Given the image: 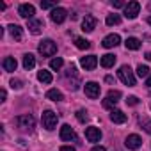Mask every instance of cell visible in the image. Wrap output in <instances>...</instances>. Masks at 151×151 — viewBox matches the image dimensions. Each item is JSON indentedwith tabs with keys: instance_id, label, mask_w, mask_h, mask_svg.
<instances>
[{
	"instance_id": "6da1fadb",
	"label": "cell",
	"mask_w": 151,
	"mask_h": 151,
	"mask_svg": "<svg viewBox=\"0 0 151 151\" xmlns=\"http://www.w3.org/2000/svg\"><path fill=\"white\" fill-rule=\"evenodd\" d=\"M117 75H119L121 82H123L124 86H128V87H133L135 82H137V80H135V75H133V71H132L130 66H121L119 71H117Z\"/></svg>"
},
{
	"instance_id": "7a4b0ae2",
	"label": "cell",
	"mask_w": 151,
	"mask_h": 151,
	"mask_svg": "<svg viewBox=\"0 0 151 151\" xmlns=\"http://www.w3.org/2000/svg\"><path fill=\"white\" fill-rule=\"evenodd\" d=\"M57 121H59V117H57V114H55V112H52V110H45V112H43V116H41L43 128H46V130H55Z\"/></svg>"
},
{
	"instance_id": "3957f363",
	"label": "cell",
	"mask_w": 151,
	"mask_h": 151,
	"mask_svg": "<svg viewBox=\"0 0 151 151\" xmlns=\"http://www.w3.org/2000/svg\"><path fill=\"white\" fill-rule=\"evenodd\" d=\"M39 53L43 55V57H52V55H55L57 53V45L52 41V39H45V41H41L39 43Z\"/></svg>"
},
{
	"instance_id": "277c9868",
	"label": "cell",
	"mask_w": 151,
	"mask_h": 151,
	"mask_svg": "<svg viewBox=\"0 0 151 151\" xmlns=\"http://www.w3.org/2000/svg\"><path fill=\"white\" fill-rule=\"evenodd\" d=\"M16 123H18V128H22L23 132H32L34 126H36V119H34L30 114H23V116H20V117L16 119Z\"/></svg>"
},
{
	"instance_id": "5b68a950",
	"label": "cell",
	"mask_w": 151,
	"mask_h": 151,
	"mask_svg": "<svg viewBox=\"0 0 151 151\" xmlns=\"http://www.w3.org/2000/svg\"><path fill=\"white\" fill-rule=\"evenodd\" d=\"M139 11H140V4H139V2H135V0H132V2H128V4L124 6V16H126L128 20L137 18Z\"/></svg>"
},
{
	"instance_id": "8992f818",
	"label": "cell",
	"mask_w": 151,
	"mask_h": 151,
	"mask_svg": "<svg viewBox=\"0 0 151 151\" xmlns=\"http://www.w3.org/2000/svg\"><path fill=\"white\" fill-rule=\"evenodd\" d=\"M124 146L128 147V149H139L140 146H142V139L137 135V133H132V135H128L126 139H124Z\"/></svg>"
},
{
	"instance_id": "52a82bcc",
	"label": "cell",
	"mask_w": 151,
	"mask_h": 151,
	"mask_svg": "<svg viewBox=\"0 0 151 151\" xmlns=\"http://www.w3.org/2000/svg\"><path fill=\"white\" fill-rule=\"evenodd\" d=\"M18 14L22 18H27V20H32V16L36 14V7L32 4H22L18 7Z\"/></svg>"
},
{
	"instance_id": "ba28073f",
	"label": "cell",
	"mask_w": 151,
	"mask_h": 151,
	"mask_svg": "<svg viewBox=\"0 0 151 151\" xmlns=\"http://www.w3.org/2000/svg\"><path fill=\"white\" fill-rule=\"evenodd\" d=\"M86 139H87L89 142H100V140H101V130L96 128V126L86 128Z\"/></svg>"
},
{
	"instance_id": "9c48e42d",
	"label": "cell",
	"mask_w": 151,
	"mask_h": 151,
	"mask_svg": "<svg viewBox=\"0 0 151 151\" xmlns=\"http://www.w3.org/2000/svg\"><path fill=\"white\" fill-rule=\"evenodd\" d=\"M66 16H68V11H66L64 7H55V9L50 13V18H52L53 23H62V22L66 20Z\"/></svg>"
},
{
	"instance_id": "30bf717a",
	"label": "cell",
	"mask_w": 151,
	"mask_h": 151,
	"mask_svg": "<svg viewBox=\"0 0 151 151\" xmlns=\"http://www.w3.org/2000/svg\"><path fill=\"white\" fill-rule=\"evenodd\" d=\"M84 91H86V94L89 96V98H98L100 96V91H101V87H100V84H96V82H87L86 84V87H84Z\"/></svg>"
},
{
	"instance_id": "8fae6325",
	"label": "cell",
	"mask_w": 151,
	"mask_h": 151,
	"mask_svg": "<svg viewBox=\"0 0 151 151\" xmlns=\"http://www.w3.org/2000/svg\"><path fill=\"white\" fill-rule=\"evenodd\" d=\"M119 98H121V93H119V91H109L107 98L103 100V107H105V109H110V107H114V105L119 101Z\"/></svg>"
},
{
	"instance_id": "7c38bea8",
	"label": "cell",
	"mask_w": 151,
	"mask_h": 151,
	"mask_svg": "<svg viewBox=\"0 0 151 151\" xmlns=\"http://www.w3.org/2000/svg\"><path fill=\"white\" fill-rule=\"evenodd\" d=\"M59 135H60L62 140H77V133H75V130H73L69 124H62Z\"/></svg>"
},
{
	"instance_id": "4fadbf2b",
	"label": "cell",
	"mask_w": 151,
	"mask_h": 151,
	"mask_svg": "<svg viewBox=\"0 0 151 151\" xmlns=\"http://www.w3.org/2000/svg\"><path fill=\"white\" fill-rule=\"evenodd\" d=\"M80 66H82L84 69H87V71L94 69V68L98 66V59H96V55H87V57H82V59H80Z\"/></svg>"
},
{
	"instance_id": "5bb4252c",
	"label": "cell",
	"mask_w": 151,
	"mask_h": 151,
	"mask_svg": "<svg viewBox=\"0 0 151 151\" xmlns=\"http://www.w3.org/2000/svg\"><path fill=\"white\" fill-rule=\"evenodd\" d=\"M96 29V18L91 14H86V18L82 20V30L84 32H93Z\"/></svg>"
},
{
	"instance_id": "9a60e30c",
	"label": "cell",
	"mask_w": 151,
	"mask_h": 151,
	"mask_svg": "<svg viewBox=\"0 0 151 151\" xmlns=\"http://www.w3.org/2000/svg\"><path fill=\"white\" fill-rule=\"evenodd\" d=\"M119 43H121L119 34H109V36L103 37V41H101V45H103L105 48H114V46H117Z\"/></svg>"
},
{
	"instance_id": "2e32d148",
	"label": "cell",
	"mask_w": 151,
	"mask_h": 151,
	"mask_svg": "<svg viewBox=\"0 0 151 151\" xmlns=\"http://www.w3.org/2000/svg\"><path fill=\"white\" fill-rule=\"evenodd\" d=\"M110 121L116 123V124H123V123H126V114H124L123 110H119V109H112V112H110Z\"/></svg>"
},
{
	"instance_id": "e0dca14e",
	"label": "cell",
	"mask_w": 151,
	"mask_h": 151,
	"mask_svg": "<svg viewBox=\"0 0 151 151\" xmlns=\"http://www.w3.org/2000/svg\"><path fill=\"white\" fill-rule=\"evenodd\" d=\"M43 22L41 20H29V30H30V34H34V36H37L41 30H43Z\"/></svg>"
},
{
	"instance_id": "ac0fdd59",
	"label": "cell",
	"mask_w": 151,
	"mask_h": 151,
	"mask_svg": "<svg viewBox=\"0 0 151 151\" xmlns=\"http://www.w3.org/2000/svg\"><path fill=\"white\" fill-rule=\"evenodd\" d=\"M2 68L6 69V71H16V68H18V62H16V59L14 57H6L4 60H2Z\"/></svg>"
},
{
	"instance_id": "d6986e66",
	"label": "cell",
	"mask_w": 151,
	"mask_h": 151,
	"mask_svg": "<svg viewBox=\"0 0 151 151\" xmlns=\"http://www.w3.org/2000/svg\"><path fill=\"white\" fill-rule=\"evenodd\" d=\"M7 29H9L11 36H13L16 41H22V39H23V30H22V27H20V25H14V23H11Z\"/></svg>"
},
{
	"instance_id": "ffe728a7",
	"label": "cell",
	"mask_w": 151,
	"mask_h": 151,
	"mask_svg": "<svg viewBox=\"0 0 151 151\" xmlns=\"http://www.w3.org/2000/svg\"><path fill=\"white\" fill-rule=\"evenodd\" d=\"M37 80H39V82H43V84H52L53 77H52V73H50V71L41 69V71L37 73Z\"/></svg>"
},
{
	"instance_id": "44dd1931",
	"label": "cell",
	"mask_w": 151,
	"mask_h": 151,
	"mask_svg": "<svg viewBox=\"0 0 151 151\" xmlns=\"http://www.w3.org/2000/svg\"><path fill=\"white\" fill-rule=\"evenodd\" d=\"M100 64H101L103 68H112V66L116 64V55H112V53L103 55V57H101V60H100Z\"/></svg>"
},
{
	"instance_id": "7402d4cb",
	"label": "cell",
	"mask_w": 151,
	"mask_h": 151,
	"mask_svg": "<svg viewBox=\"0 0 151 151\" xmlns=\"http://www.w3.org/2000/svg\"><path fill=\"white\" fill-rule=\"evenodd\" d=\"M36 66V57L32 53H25L23 55V68L25 69H32Z\"/></svg>"
},
{
	"instance_id": "603a6c76",
	"label": "cell",
	"mask_w": 151,
	"mask_h": 151,
	"mask_svg": "<svg viewBox=\"0 0 151 151\" xmlns=\"http://www.w3.org/2000/svg\"><path fill=\"white\" fill-rule=\"evenodd\" d=\"M46 98L52 100V101H62V100H64L62 93L57 91V89H50V91H46Z\"/></svg>"
},
{
	"instance_id": "cb8c5ba5",
	"label": "cell",
	"mask_w": 151,
	"mask_h": 151,
	"mask_svg": "<svg viewBox=\"0 0 151 151\" xmlns=\"http://www.w3.org/2000/svg\"><path fill=\"white\" fill-rule=\"evenodd\" d=\"M124 46H126V50H139L140 48V41L137 37H128L124 41Z\"/></svg>"
},
{
	"instance_id": "d4e9b609",
	"label": "cell",
	"mask_w": 151,
	"mask_h": 151,
	"mask_svg": "<svg viewBox=\"0 0 151 151\" xmlns=\"http://www.w3.org/2000/svg\"><path fill=\"white\" fill-rule=\"evenodd\" d=\"M75 46H77L78 50H87L91 46V43L87 39H84V37H75Z\"/></svg>"
},
{
	"instance_id": "484cf974",
	"label": "cell",
	"mask_w": 151,
	"mask_h": 151,
	"mask_svg": "<svg viewBox=\"0 0 151 151\" xmlns=\"http://www.w3.org/2000/svg\"><path fill=\"white\" fill-rule=\"evenodd\" d=\"M105 23H107L109 27H112V25H119V23H121V16H119V14H109L107 20H105Z\"/></svg>"
},
{
	"instance_id": "4316f807",
	"label": "cell",
	"mask_w": 151,
	"mask_h": 151,
	"mask_svg": "<svg viewBox=\"0 0 151 151\" xmlns=\"http://www.w3.org/2000/svg\"><path fill=\"white\" fill-rule=\"evenodd\" d=\"M62 66H64V60H62L60 57H57V59H52V60H50V68H52L53 71H59Z\"/></svg>"
},
{
	"instance_id": "83f0119b",
	"label": "cell",
	"mask_w": 151,
	"mask_h": 151,
	"mask_svg": "<svg viewBox=\"0 0 151 151\" xmlns=\"http://www.w3.org/2000/svg\"><path fill=\"white\" fill-rule=\"evenodd\" d=\"M137 75H139L140 78H147L151 73H149V68H147V66H142V64H140V66L137 68Z\"/></svg>"
},
{
	"instance_id": "f1b7e54d",
	"label": "cell",
	"mask_w": 151,
	"mask_h": 151,
	"mask_svg": "<svg viewBox=\"0 0 151 151\" xmlns=\"http://www.w3.org/2000/svg\"><path fill=\"white\" fill-rule=\"evenodd\" d=\"M77 119H78L80 123H86V121L89 119V114H87V110H86V109H78V110H77Z\"/></svg>"
},
{
	"instance_id": "f546056e",
	"label": "cell",
	"mask_w": 151,
	"mask_h": 151,
	"mask_svg": "<svg viewBox=\"0 0 151 151\" xmlns=\"http://www.w3.org/2000/svg\"><path fill=\"white\" fill-rule=\"evenodd\" d=\"M41 7L43 9H55V2H50V0H46V2H41Z\"/></svg>"
},
{
	"instance_id": "4dcf8cb0",
	"label": "cell",
	"mask_w": 151,
	"mask_h": 151,
	"mask_svg": "<svg viewBox=\"0 0 151 151\" xmlns=\"http://www.w3.org/2000/svg\"><path fill=\"white\" fill-rule=\"evenodd\" d=\"M11 87H13V89H22V80L13 78V80H11Z\"/></svg>"
},
{
	"instance_id": "1f68e13d",
	"label": "cell",
	"mask_w": 151,
	"mask_h": 151,
	"mask_svg": "<svg viewBox=\"0 0 151 151\" xmlns=\"http://www.w3.org/2000/svg\"><path fill=\"white\" fill-rule=\"evenodd\" d=\"M126 103H128V105H137V103H139V98H137V96H128Z\"/></svg>"
},
{
	"instance_id": "d6a6232c",
	"label": "cell",
	"mask_w": 151,
	"mask_h": 151,
	"mask_svg": "<svg viewBox=\"0 0 151 151\" xmlns=\"http://www.w3.org/2000/svg\"><path fill=\"white\" fill-rule=\"evenodd\" d=\"M140 124H144V130L147 133H151V121H140Z\"/></svg>"
},
{
	"instance_id": "836d02e7",
	"label": "cell",
	"mask_w": 151,
	"mask_h": 151,
	"mask_svg": "<svg viewBox=\"0 0 151 151\" xmlns=\"http://www.w3.org/2000/svg\"><path fill=\"white\" fill-rule=\"evenodd\" d=\"M112 6H114V7H116V9H119V7H124V6H126V4H124V2H123V0H116V2H112Z\"/></svg>"
},
{
	"instance_id": "e575fe53",
	"label": "cell",
	"mask_w": 151,
	"mask_h": 151,
	"mask_svg": "<svg viewBox=\"0 0 151 151\" xmlns=\"http://www.w3.org/2000/svg\"><path fill=\"white\" fill-rule=\"evenodd\" d=\"M6 96H7V93H6V89H2L0 91V101H6Z\"/></svg>"
},
{
	"instance_id": "d590c367",
	"label": "cell",
	"mask_w": 151,
	"mask_h": 151,
	"mask_svg": "<svg viewBox=\"0 0 151 151\" xmlns=\"http://www.w3.org/2000/svg\"><path fill=\"white\" fill-rule=\"evenodd\" d=\"M60 151H75V147H71V146H62Z\"/></svg>"
},
{
	"instance_id": "8d00e7d4",
	"label": "cell",
	"mask_w": 151,
	"mask_h": 151,
	"mask_svg": "<svg viewBox=\"0 0 151 151\" xmlns=\"http://www.w3.org/2000/svg\"><path fill=\"white\" fill-rule=\"evenodd\" d=\"M93 151H107V149H105L103 146H94V147H93Z\"/></svg>"
},
{
	"instance_id": "74e56055",
	"label": "cell",
	"mask_w": 151,
	"mask_h": 151,
	"mask_svg": "<svg viewBox=\"0 0 151 151\" xmlns=\"http://www.w3.org/2000/svg\"><path fill=\"white\" fill-rule=\"evenodd\" d=\"M146 86H147V87H151V75H149L147 80H146Z\"/></svg>"
},
{
	"instance_id": "f35d334b",
	"label": "cell",
	"mask_w": 151,
	"mask_h": 151,
	"mask_svg": "<svg viewBox=\"0 0 151 151\" xmlns=\"http://www.w3.org/2000/svg\"><path fill=\"white\" fill-rule=\"evenodd\" d=\"M147 23H149V25H151V16H149V18H147Z\"/></svg>"
}]
</instances>
